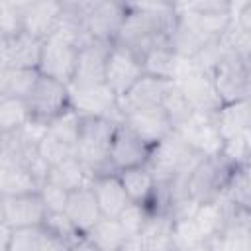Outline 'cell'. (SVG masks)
<instances>
[{
	"instance_id": "obj_42",
	"label": "cell",
	"mask_w": 251,
	"mask_h": 251,
	"mask_svg": "<svg viewBox=\"0 0 251 251\" xmlns=\"http://www.w3.org/2000/svg\"><path fill=\"white\" fill-rule=\"evenodd\" d=\"M180 10L198 14H231L229 0H186Z\"/></svg>"
},
{
	"instance_id": "obj_40",
	"label": "cell",
	"mask_w": 251,
	"mask_h": 251,
	"mask_svg": "<svg viewBox=\"0 0 251 251\" xmlns=\"http://www.w3.org/2000/svg\"><path fill=\"white\" fill-rule=\"evenodd\" d=\"M22 31V12L6 0H0V33L14 35Z\"/></svg>"
},
{
	"instance_id": "obj_43",
	"label": "cell",
	"mask_w": 251,
	"mask_h": 251,
	"mask_svg": "<svg viewBox=\"0 0 251 251\" xmlns=\"http://www.w3.org/2000/svg\"><path fill=\"white\" fill-rule=\"evenodd\" d=\"M63 10H69V12H75L78 16H86L94 6H98L102 0H59Z\"/></svg>"
},
{
	"instance_id": "obj_34",
	"label": "cell",
	"mask_w": 251,
	"mask_h": 251,
	"mask_svg": "<svg viewBox=\"0 0 251 251\" xmlns=\"http://www.w3.org/2000/svg\"><path fill=\"white\" fill-rule=\"evenodd\" d=\"M37 78H39V71L37 69H31V67H10L6 94L25 100L31 94Z\"/></svg>"
},
{
	"instance_id": "obj_4",
	"label": "cell",
	"mask_w": 251,
	"mask_h": 251,
	"mask_svg": "<svg viewBox=\"0 0 251 251\" xmlns=\"http://www.w3.org/2000/svg\"><path fill=\"white\" fill-rule=\"evenodd\" d=\"M202 157L204 155H200L190 145H186L182 137L173 129L167 137H163L157 145L151 147V153L145 165L153 173L157 182H167L178 173L192 171Z\"/></svg>"
},
{
	"instance_id": "obj_30",
	"label": "cell",
	"mask_w": 251,
	"mask_h": 251,
	"mask_svg": "<svg viewBox=\"0 0 251 251\" xmlns=\"http://www.w3.org/2000/svg\"><path fill=\"white\" fill-rule=\"evenodd\" d=\"M90 249L96 251H122L126 235L116 218L100 216V220L84 233Z\"/></svg>"
},
{
	"instance_id": "obj_27",
	"label": "cell",
	"mask_w": 251,
	"mask_h": 251,
	"mask_svg": "<svg viewBox=\"0 0 251 251\" xmlns=\"http://www.w3.org/2000/svg\"><path fill=\"white\" fill-rule=\"evenodd\" d=\"M45 180H49V182H53V184L71 192L75 188L90 184L92 173L84 167V163L78 157H71V159H65V161L49 167V171L45 175Z\"/></svg>"
},
{
	"instance_id": "obj_48",
	"label": "cell",
	"mask_w": 251,
	"mask_h": 251,
	"mask_svg": "<svg viewBox=\"0 0 251 251\" xmlns=\"http://www.w3.org/2000/svg\"><path fill=\"white\" fill-rule=\"evenodd\" d=\"M173 2H175V4H176V8L180 10V8L184 6V2H186V0H173Z\"/></svg>"
},
{
	"instance_id": "obj_12",
	"label": "cell",
	"mask_w": 251,
	"mask_h": 251,
	"mask_svg": "<svg viewBox=\"0 0 251 251\" xmlns=\"http://www.w3.org/2000/svg\"><path fill=\"white\" fill-rule=\"evenodd\" d=\"M175 131L182 137L186 145H190L200 155H216L222 153L224 139L220 137L216 124L212 120V114L208 112H192L180 126L175 127Z\"/></svg>"
},
{
	"instance_id": "obj_14",
	"label": "cell",
	"mask_w": 251,
	"mask_h": 251,
	"mask_svg": "<svg viewBox=\"0 0 251 251\" xmlns=\"http://www.w3.org/2000/svg\"><path fill=\"white\" fill-rule=\"evenodd\" d=\"M151 153V145H147L143 139H139L126 124H118L112 143H110V153H108V161L110 167L118 173L122 169H129V167H139L145 165Z\"/></svg>"
},
{
	"instance_id": "obj_8",
	"label": "cell",
	"mask_w": 251,
	"mask_h": 251,
	"mask_svg": "<svg viewBox=\"0 0 251 251\" xmlns=\"http://www.w3.org/2000/svg\"><path fill=\"white\" fill-rule=\"evenodd\" d=\"M173 82L182 90V94L186 96V100L190 102V106L196 112L212 114L220 106V100H218L216 90L212 86L210 73L202 71L192 61H188V59L180 61L178 73H176Z\"/></svg>"
},
{
	"instance_id": "obj_29",
	"label": "cell",
	"mask_w": 251,
	"mask_h": 251,
	"mask_svg": "<svg viewBox=\"0 0 251 251\" xmlns=\"http://www.w3.org/2000/svg\"><path fill=\"white\" fill-rule=\"evenodd\" d=\"M37 190H39V182L25 167L14 161L0 159V196L37 192Z\"/></svg>"
},
{
	"instance_id": "obj_15",
	"label": "cell",
	"mask_w": 251,
	"mask_h": 251,
	"mask_svg": "<svg viewBox=\"0 0 251 251\" xmlns=\"http://www.w3.org/2000/svg\"><path fill=\"white\" fill-rule=\"evenodd\" d=\"M112 43L106 41H88L82 47H78L76 65L73 78L69 86H94L104 82V71H106V59Z\"/></svg>"
},
{
	"instance_id": "obj_17",
	"label": "cell",
	"mask_w": 251,
	"mask_h": 251,
	"mask_svg": "<svg viewBox=\"0 0 251 251\" xmlns=\"http://www.w3.org/2000/svg\"><path fill=\"white\" fill-rule=\"evenodd\" d=\"M126 12L127 10L122 0H102L82 18L88 37L96 41L114 43Z\"/></svg>"
},
{
	"instance_id": "obj_46",
	"label": "cell",
	"mask_w": 251,
	"mask_h": 251,
	"mask_svg": "<svg viewBox=\"0 0 251 251\" xmlns=\"http://www.w3.org/2000/svg\"><path fill=\"white\" fill-rule=\"evenodd\" d=\"M6 49H8V35L0 33V63H6Z\"/></svg>"
},
{
	"instance_id": "obj_3",
	"label": "cell",
	"mask_w": 251,
	"mask_h": 251,
	"mask_svg": "<svg viewBox=\"0 0 251 251\" xmlns=\"http://www.w3.org/2000/svg\"><path fill=\"white\" fill-rule=\"evenodd\" d=\"M118 124L120 122L102 116H80V126L76 135V157L84 163V167L92 173V176L116 173L110 167L108 153Z\"/></svg>"
},
{
	"instance_id": "obj_23",
	"label": "cell",
	"mask_w": 251,
	"mask_h": 251,
	"mask_svg": "<svg viewBox=\"0 0 251 251\" xmlns=\"http://www.w3.org/2000/svg\"><path fill=\"white\" fill-rule=\"evenodd\" d=\"M212 120L216 124V129L224 141L249 131L251 118H249V100H237L220 104L212 112Z\"/></svg>"
},
{
	"instance_id": "obj_32",
	"label": "cell",
	"mask_w": 251,
	"mask_h": 251,
	"mask_svg": "<svg viewBox=\"0 0 251 251\" xmlns=\"http://www.w3.org/2000/svg\"><path fill=\"white\" fill-rule=\"evenodd\" d=\"M29 120V110L24 98L0 94V133H10Z\"/></svg>"
},
{
	"instance_id": "obj_44",
	"label": "cell",
	"mask_w": 251,
	"mask_h": 251,
	"mask_svg": "<svg viewBox=\"0 0 251 251\" xmlns=\"http://www.w3.org/2000/svg\"><path fill=\"white\" fill-rule=\"evenodd\" d=\"M10 233H12V229H10V227H8L4 222H0V251H8Z\"/></svg>"
},
{
	"instance_id": "obj_22",
	"label": "cell",
	"mask_w": 251,
	"mask_h": 251,
	"mask_svg": "<svg viewBox=\"0 0 251 251\" xmlns=\"http://www.w3.org/2000/svg\"><path fill=\"white\" fill-rule=\"evenodd\" d=\"M67 249V245L47 229V226L35 224L25 227H16L10 233L8 251H55Z\"/></svg>"
},
{
	"instance_id": "obj_24",
	"label": "cell",
	"mask_w": 251,
	"mask_h": 251,
	"mask_svg": "<svg viewBox=\"0 0 251 251\" xmlns=\"http://www.w3.org/2000/svg\"><path fill=\"white\" fill-rule=\"evenodd\" d=\"M175 220L169 212H147L139 233L141 249H173Z\"/></svg>"
},
{
	"instance_id": "obj_1",
	"label": "cell",
	"mask_w": 251,
	"mask_h": 251,
	"mask_svg": "<svg viewBox=\"0 0 251 251\" xmlns=\"http://www.w3.org/2000/svg\"><path fill=\"white\" fill-rule=\"evenodd\" d=\"M231 14H198L178 10L176 24L171 35V47L180 59L196 57L204 47L222 37Z\"/></svg>"
},
{
	"instance_id": "obj_5",
	"label": "cell",
	"mask_w": 251,
	"mask_h": 251,
	"mask_svg": "<svg viewBox=\"0 0 251 251\" xmlns=\"http://www.w3.org/2000/svg\"><path fill=\"white\" fill-rule=\"evenodd\" d=\"M233 169L235 163H231L222 153L202 157L188 175L186 180L188 196L194 198L198 204H210L220 200Z\"/></svg>"
},
{
	"instance_id": "obj_41",
	"label": "cell",
	"mask_w": 251,
	"mask_h": 251,
	"mask_svg": "<svg viewBox=\"0 0 251 251\" xmlns=\"http://www.w3.org/2000/svg\"><path fill=\"white\" fill-rule=\"evenodd\" d=\"M126 10L151 12V14H176L178 8L173 0H122Z\"/></svg>"
},
{
	"instance_id": "obj_21",
	"label": "cell",
	"mask_w": 251,
	"mask_h": 251,
	"mask_svg": "<svg viewBox=\"0 0 251 251\" xmlns=\"http://www.w3.org/2000/svg\"><path fill=\"white\" fill-rule=\"evenodd\" d=\"M65 216L75 226V229L80 233H86L100 220L102 214H100V208L96 204L90 184L69 192V198L65 204Z\"/></svg>"
},
{
	"instance_id": "obj_25",
	"label": "cell",
	"mask_w": 251,
	"mask_h": 251,
	"mask_svg": "<svg viewBox=\"0 0 251 251\" xmlns=\"http://www.w3.org/2000/svg\"><path fill=\"white\" fill-rule=\"evenodd\" d=\"M41 41L39 37L18 31L8 37V49H6V65L8 67H31L37 69L39 53H41Z\"/></svg>"
},
{
	"instance_id": "obj_19",
	"label": "cell",
	"mask_w": 251,
	"mask_h": 251,
	"mask_svg": "<svg viewBox=\"0 0 251 251\" xmlns=\"http://www.w3.org/2000/svg\"><path fill=\"white\" fill-rule=\"evenodd\" d=\"M61 12L63 6L59 0H27L22 8V29L45 39L53 31Z\"/></svg>"
},
{
	"instance_id": "obj_13",
	"label": "cell",
	"mask_w": 251,
	"mask_h": 251,
	"mask_svg": "<svg viewBox=\"0 0 251 251\" xmlns=\"http://www.w3.org/2000/svg\"><path fill=\"white\" fill-rule=\"evenodd\" d=\"M45 214H47V210L43 206L39 190L12 194V196H0V218L10 229L41 224Z\"/></svg>"
},
{
	"instance_id": "obj_2",
	"label": "cell",
	"mask_w": 251,
	"mask_h": 251,
	"mask_svg": "<svg viewBox=\"0 0 251 251\" xmlns=\"http://www.w3.org/2000/svg\"><path fill=\"white\" fill-rule=\"evenodd\" d=\"M176 14H151L127 10L120 25L116 43L126 45L141 59L149 49L171 43Z\"/></svg>"
},
{
	"instance_id": "obj_33",
	"label": "cell",
	"mask_w": 251,
	"mask_h": 251,
	"mask_svg": "<svg viewBox=\"0 0 251 251\" xmlns=\"http://www.w3.org/2000/svg\"><path fill=\"white\" fill-rule=\"evenodd\" d=\"M37 153L47 163V167H53V165H57L65 159L76 157V145L45 131L43 137L37 141Z\"/></svg>"
},
{
	"instance_id": "obj_37",
	"label": "cell",
	"mask_w": 251,
	"mask_h": 251,
	"mask_svg": "<svg viewBox=\"0 0 251 251\" xmlns=\"http://www.w3.org/2000/svg\"><path fill=\"white\" fill-rule=\"evenodd\" d=\"M145 218H147L145 206L135 204V202H129L116 216V220H118V224H120L126 239H139V233H141V227L145 224Z\"/></svg>"
},
{
	"instance_id": "obj_39",
	"label": "cell",
	"mask_w": 251,
	"mask_h": 251,
	"mask_svg": "<svg viewBox=\"0 0 251 251\" xmlns=\"http://www.w3.org/2000/svg\"><path fill=\"white\" fill-rule=\"evenodd\" d=\"M39 196L43 200V206L47 212H65V204H67V198H69V190L49 182V180H43L39 184Z\"/></svg>"
},
{
	"instance_id": "obj_9",
	"label": "cell",
	"mask_w": 251,
	"mask_h": 251,
	"mask_svg": "<svg viewBox=\"0 0 251 251\" xmlns=\"http://www.w3.org/2000/svg\"><path fill=\"white\" fill-rule=\"evenodd\" d=\"M76 55H78V47L75 43L57 35H47L41 41L37 71L45 76H51L55 80L69 84L75 73Z\"/></svg>"
},
{
	"instance_id": "obj_18",
	"label": "cell",
	"mask_w": 251,
	"mask_h": 251,
	"mask_svg": "<svg viewBox=\"0 0 251 251\" xmlns=\"http://www.w3.org/2000/svg\"><path fill=\"white\" fill-rule=\"evenodd\" d=\"M173 80H165V78H157L151 75H141L120 98H118V106L122 116L126 112L131 110H141V108H149V106H159L167 94V90L171 88Z\"/></svg>"
},
{
	"instance_id": "obj_45",
	"label": "cell",
	"mask_w": 251,
	"mask_h": 251,
	"mask_svg": "<svg viewBox=\"0 0 251 251\" xmlns=\"http://www.w3.org/2000/svg\"><path fill=\"white\" fill-rule=\"evenodd\" d=\"M8 73H10V67L6 63H0V94H6V88H8Z\"/></svg>"
},
{
	"instance_id": "obj_49",
	"label": "cell",
	"mask_w": 251,
	"mask_h": 251,
	"mask_svg": "<svg viewBox=\"0 0 251 251\" xmlns=\"http://www.w3.org/2000/svg\"><path fill=\"white\" fill-rule=\"evenodd\" d=\"M0 222H2V218H0Z\"/></svg>"
},
{
	"instance_id": "obj_26",
	"label": "cell",
	"mask_w": 251,
	"mask_h": 251,
	"mask_svg": "<svg viewBox=\"0 0 251 251\" xmlns=\"http://www.w3.org/2000/svg\"><path fill=\"white\" fill-rule=\"evenodd\" d=\"M118 176H120V182H122L129 202H135L141 206H145L149 202V198L153 196V190H155V176L147 169V165L122 169V171H118Z\"/></svg>"
},
{
	"instance_id": "obj_38",
	"label": "cell",
	"mask_w": 251,
	"mask_h": 251,
	"mask_svg": "<svg viewBox=\"0 0 251 251\" xmlns=\"http://www.w3.org/2000/svg\"><path fill=\"white\" fill-rule=\"evenodd\" d=\"M249 153H251V129L245 133H239L227 141H224L222 155L227 157L231 163H249Z\"/></svg>"
},
{
	"instance_id": "obj_10",
	"label": "cell",
	"mask_w": 251,
	"mask_h": 251,
	"mask_svg": "<svg viewBox=\"0 0 251 251\" xmlns=\"http://www.w3.org/2000/svg\"><path fill=\"white\" fill-rule=\"evenodd\" d=\"M69 98H71V106L80 116H102L122 122L118 96L110 90L106 82L94 86H69Z\"/></svg>"
},
{
	"instance_id": "obj_7",
	"label": "cell",
	"mask_w": 251,
	"mask_h": 251,
	"mask_svg": "<svg viewBox=\"0 0 251 251\" xmlns=\"http://www.w3.org/2000/svg\"><path fill=\"white\" fill-rule=\"evenodd\" d=\"M25 104L29 110V118L47 126L55 116H59L71 106L69 86L61 80H55L39 73V78L31 94L25 98Z\"/></svg>"
},
{
	"instance_id": "obj_20",
	"label": "cell",
	"mask_w": 251,
	"mask_h": 251,
	"mask_svg": "<svg viewBox=\"0 0 251 251\" xmlns=\"http://www.w3.org/2000/svg\"><path fill=\"white\" fill-rule=\"evenodd\" d=\"M90 188L100 208V214L106 218H116L129 204V198L120 182L118 173L94 175L90 180Z\"/></svg>"
},
{
	"instance_id": "obj_28",
	"label": "cell",
	"mask_w": 251,
	"mask_h": 251,
	"mask_svg": "<svg viewBox=\"0 0 251 251\" xmlns=\"http://www.w3.org/2000/svg\"><path fill=\"white\" fill-rule=\"evenodd\" d=\"M180 61L182 59L175 53L171 43H165V45L149 49L141 57V67H143L145 75L165 78V80H175V76L178 73V67H180Z\"/></svg>"
},
{
	"instance_id": "obj_36",
	"label": "cell",
	"mask_w": 251,
	"mask_h": 251,
	"mask_svg": "<svg viewBox=\"0 0 251 251\" xmlns=\"http://www.w3.org/2000/svg\"><path fill=\"white\" fill-rule=\"evenodd\" d=\"M78 126H80V114L69 106L65 112H61L59 116H55L49 124H47V131L76 145V135H78Z\"/></svg>"
},
{
	"instance_id": "obj_11",
	"label": "cell",
	"mask_w": 251,
	"mask_h": 251,
	"mask_svg": "<svg viewBox=\"0 0 251 251\" xmlns=\"http://www.w3.org/2000/svg\"><path fill=\"white\" fill-rule=\"evenodd\" d=\"M141 75H143L141 59L126 45L114 41L108 51L106 71H104V82L110 86V90L120 98Z\"/></svg>"
},
{
	"instance_id": "obj_35",
	"label": "cell",
	"mask_w": 251,
	"mask_h": 251,
	"mask_svg": "<svg viewBox=\"0 0 251 251\" xmlns=\"http://www.w3.org/2000/svg\"><path fill=\"white\" fill-rule=\"evenodd\" d=\"M161 106L165 108V112H167V116H169V120H171V124H173V129H175L176 126H180V124L194 112V108L190 106V102L186 100V96L182 94V90H180L175 82H173L171 88L167 90V94H165Z\"/></svg>"
},
{
	"instance_id": "obj_6",
	"label": "cell",
	"mask_w": 251,
	"mask_h": 251,
	"mask_svg": "<svg viewBox=\"0 0 251 251\" xmlns=\"http://www.w3.org/2000/svg\"><path fill=\"white\" fill-rule=\"evenodd\" d=\"M210 78L220 104L249 100L251 69H249V61H245L237 53L227 49L222 55V59L212 67Z\"/></svg>"
},
{
	"instance_id": "obj_16",
	"label": "cell",
	"mask_w": 251,
	"mask_h": 251,
	"mask_svg": "<svg viewBox=\"0 0 251 251\" xmlns=\"http://www.w3.org/2000/svg\"><path fill=\"white\" fill-rule=\"evenodd\" d=\"M122 124H126L139 139H143L151 147L173 131V124L161 104L126 112L122 116Z\"/></svg>"
},
{
	"instance_id": "obj_31",
	"label": "cell",
	"mask_w": 251,
	"mask_h": 251,
	"mask_svg": "<svg viewBox=\"0 0 251 251\" xmlns=\"http://www.w3.org/2000/svg\"><path fill=\"white\" fill-rule=\"evenodd\" d=\"M222 198L233 206L249 208L251 210V182H249V163L235 165L233 173L229 175Z\"/></svg>"
},
{
	"instance_id": "obj_47",
	"label": "cell",
	"mask_w": 251,
	"mask_h": 251,
	"mask_svg": "<svg viewBox=\"0 0 251 251\" xmlns=\"http://www.w3.org/2000/svg\"><path fill=\"white\" fill-rule=\"evenodd\" d=\"M229 4H231V14H233V12H237V10L245 8V6H249L251 0H229Z\"/></svg>"
}]
</instances>
